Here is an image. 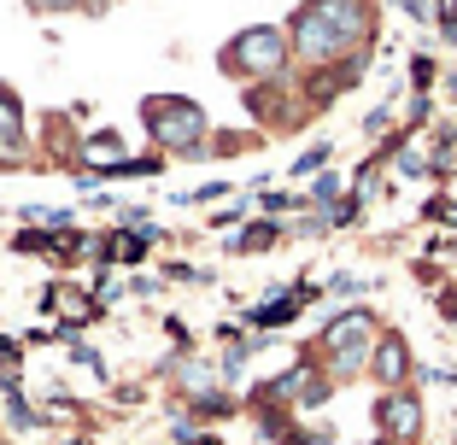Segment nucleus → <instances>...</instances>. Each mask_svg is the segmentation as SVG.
Here are the masks:
<instances>
[{"label":"nucleus","instance_id":"nucleus-3","mask_svg":"<svg viewBox=\"0 0 457 445\" xmlns=\"http://www.w3.org/2000/svg\"><path fill=\"white\" fill-rule=\"evenodd\" d=\"M287 59V36L282 29H241V36L228 41V54H223V70H235V77H270V70H282Z\"/></svg>","mask_w":457,"mask_h":445},{"label":"nucleus","instance_id":"nucleus-1","mask_svg":"<svg viewBox=\"0 0 457 445\" xmlns=\"http://www.w3.org/2000/svg\"><path fill=\"white\" fill-rule=\"evenodd\" d=\"M363 36H370L363 0H311V6H299V18H294V54L311 59V65L340 59L346 47H358Z\"/></svg>","mask_w":457,"mask_h":445},{"label":"nucleus","instance_id":"nucleus-7","mask_svg":"<svg viewBox=\"0 0 457 445\" xmlns=\"http://www.w3.org/2000/svg\"><path fill=\"white\" fill-rule=\"evenodd\" d=\"M370 364H376V381H404V369H411V351H404L399 334H387L376 351H370Z\"/></svg>","mask_w":457,"mask_h":445},{"label":"nucleus","instance_id":"nucleus-8","mask_svg":"<svg viewBox=\"0 0 457 445\" xmlns=\"http://www.w3.org/2000/svg\"><path fill=\"white\" fill-rule=\"evenodd\" d=\"M270 241H282V235L270 229V223H253V229H246L241 241H235V252H258V246H270Z\"/></svg>","mask_w":457,"mask_h":445},{"label":"nucleus","instance_id":"nucleus-5","mask_svg":"<svg viewBox=\"0 0 457 445\" xmlns=\"http://www.w3.org/2000/svg\"><path fill=\"white\" fill-rule=\"evenodd\" d=\"M370 334H376V328H370V310H346V317H335V323H328V351H346V346H370Z\"/></svg>","mask_w":457,"mask_h":445},{"label":"nucleus","instance_id":"nucleus-9","mask_svg":"<svg viewBox=\"0 0 457 445\" xmlns=\"http://www.w3.org/2000/svg\"><path fill=\"white\" fill-rule=\"evenodd\" d=\"M47 305H54V310H65V317H82V310H88L77 293H47Z\"/></svg>","mask_w":457,"mask_h":445},{"label":"nucleus","instance_id":"nucleus-4","mask_svg":"<svg viewBox=\"0 0 457 445\" xmlns=\"http://www.w3.org/2000/svg\"><path fill=\"white\" fill-rule=\"evenodd\" d=\"M376 422L393 433V440H411V433L422 428V410H417V399H404V392H387L376 405Z\"/></svg>","mask_w":457,"mask_h":445},{"label":"nucleus","instance_id":"nucleus-10","mask_svg":"<svg viewBox=\"0 0 457 445\" xmlns=\"http://www.w3.org/2000/svg\"><path fill=\"white\" fill-rule=\"evenodd\" d=\"M335 194H340V188H335V176H323V182L311 188V200H317V205H328V200H335Z\"/></svg>","mask_w":457,"mask_h":445},{"label":"nucleus","instance_id":"nucleus-12","mask_svg":"<svg viewBox=\"0 0 457 445\" xmlns=\"http://www.w3.org/2000/svg\"><path fill=\"white\" fill-rule=\"evenodd\" d=\"M452 88H457V77H452Z\"/></svg>","mask_w":457,"mask_h":445},{"label":"nucleus","instance_id":"nucleus-2","mask_svg":"<svg viewBox=\"0 0 457 445\" xmlns=\"http://www.w3.org/2000/svg\"><path fill=\"white\" fill-rule=\"evenodd\" d=\"M147 129H153V141H159V147L205 152V147H194V141L205 136V118H200V106H188V100H170V95L147 100Z\"/></svg>","mask_w":457,"mask_h":445},{"label":"nucleus","instance_id":"nucleus-6","mask_svg":"<svg viewBox=\"0 0 457 445\" xmlns=\"http://www.w3.org/2000/svg\"><path fill=\"white\" fill-rule=\"evenodd\" d=\"M0 152H24V111H18V95L0 82Z\"/></svg>","mask_w":457,"mask_h":445},{"label":"nucleus","instance_id":"nucleus-11","mask_svg":"<svg viewBox=\"0 0 457 445\" xmlns=\"http://www.w3.org/2000/svg\"><path fill=\"white\" fill-rule=\"evenodd\" d=\"M200 445H217V440H200Z\"/></svg>","mask_w":457,"mask_h":445}]
</instances>
